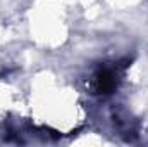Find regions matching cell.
<instances>
[{
	"instance_id": "6da1fadb",
	"label": "cell",
	"mask_w": 148,
	"mask_h": 147,
	"mask_svg": "<svg viewBox=\"0 0 148 147\" xmlns=\"http://www.w3.org/2000/svg\"><path fill=\"white\" fill-rule=\"evenodd\" d=\"M117 87V73L110 66H100L91 76V90L93 94L107 95L112 94Z\"/></svg>"
}]
</instances>
